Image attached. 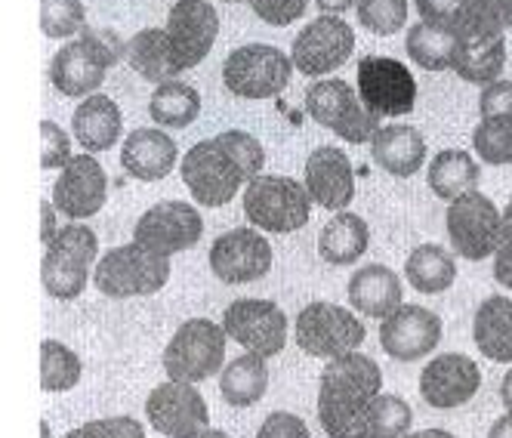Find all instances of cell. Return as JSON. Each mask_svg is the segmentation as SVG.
Masks as SVG:
<instances>
[{
    "label": "cell",
    "instance_id": "1",
    "mask_svg": "<svg viewBox=\"0 0 512 438\" xmlns=\"http://www.w3.org/2000/svg\"><path fill=\"white\" fill-rule=\"evenodd\" d=\"M377 361L352 352L327 361L318 383V420L327 438H368V417L383 395Z\"/></svg>",
    "mask_w": 512,
    "mask_h": 438
},
{
    "label": "cell",
    "instance_id": "2",
    "mask_svg": "<svg viewBox=\"0 0 512 438\" xmlns=\"http://www.w3.org/2000/svg\"><path fill=\"white\" fill-rule=\"evenodd\" d=\"M244 216L263 232H297L312 216V195L306 182L278 173H260L244 189Z\"/></svg>",
    "mask_w": 512,
    "mask_h": 438
},
{
    "label": "cell",
    "instance_id": "3",
    "mask_svg": "<svg viewBox=\"0 0 512 438\" xmlns=\"http://www.w3.org/2000/svg\"><path fill=\"white\" fill-rule=\"evenodd\" d=\"M127 47H121L112 34L102 31H81L78 41H68L50 62V81L62 96H93L102 81L105 71L112 68Z\"/></svg>",
    "mask_w": 512,
    "mask_h": 438
},
{
    "label": "cell",
    "instance_id": "4",
    "mask_svg": "<svg viewBox=\"0 0 512 438\" xmlns=\"http://www.w3.org/2000/svg\"><path fill=\"white\" fill-rule=\"evenodd\" d=\"M226 364V331L210 318H189L164 349V371L173 383H204L223 374Z\"/></svg>",
    "mask_w": 512,
    "mask_h": 438
},
{
    "label": "cell",
    "instance_id": "5",
    "mask_svg": "<svg viewBox=\"0 0 512 438\" xmlns=\"http://www.w3.org/2000/svg\"><path fill=\"white\" fill-rule=\"evenodd\" d=\"M170 260L158 257L142 244H121L105 250V257L93 269V281L105 297L127 300V297H149L167 284Z\"/></svg>",
    "mask_w": 512,
    "mask_h": 438
},
{
    "label": "cell",
    "instance_id": "6",
    "mask_svg": "<svg viewBox=\"0 0 512 438\" xmlns=\"http://www.w3.org/2000/svg\"><path fill=\"white\" fill-rule=\"evenodd\" d=\"M179 173H182V182L189 186L192 198L204 207L229 204L244 182H250L244 167L232 155V149L219 136L195 142L186 152V158H182Z\"/></svg>",
    "mask_w": 512,
    "mask_h": 438
},
{
    "label": "cell",
    "instance_id": "7",
    "mask_svg": "<svg viewBox=\"0 0 512 438\" xmlns=\"http://www.w3.org/2000/svg\"><path fill=\"white\" fill-rule=\"evenodd\" d=\"M99 241L90 226L71 223L59 229V235L47 244L44 263H41V281L53 300H75L84 294L90 266L96 263Z\"/></svg>",
    "mask_w": 512,
    "mask_h": 438
},
{
    "label": "cell",
    "instance_id": "8",
    "mask_svg": "<svg viewBox=\"0 0 512 438\" xmlns=\"http://www.w3.org/2000/svg\"><path fill=\"white\" fill-rule=\"evenodd\" d=\"M294 75V59L272 44H244L223 62V84L241 99H272Z\"/></svg>",
    "mask_w": 512,
    "mask_h": 438
},
{
    "label": "cell",
    "instance_id": "9",
    "mask_svg": "<svg viewBox=\"0 0 512 438\" xmlns=\"http://www.w3.org/2000/svg\"><path fill=\"white\" fill-rule=\"evenodd\" d=\"M306 112L315 124L334 130L340 139L352 145L371 142L380 130V118H374L364 108L361 96L340 78L315 81L306 90Z\"/></svg>",
    "mask_w": 512,
    "mask_h": 438
},
{
    "label": "cell",
    "instance_id": "10",
    "mask_svg": "<svg viewBox=\"0 0 512 438\" xmlns=\"http://www.w3.org/2000/svg\"><path fill=\"white\" fill-rule=\"evenodd\" d=\"M445 226H448L454 253H460L463 260L479 263V260L494 257V250L500 244V232H503V213L488 195L475 189L448 204Z\"/></svg>",
    "mask_w": 512,
    "mask_h": 438
},
{
    "label": "cell",
    "instance_id": "11",
    "mask_svg": "<svg viewBox=\"0 0 512 438\" xmlns=\"http://www.w3.org/2000/svg\"><path fill=\"white\" fill-rule=\"evenodd\" d=\"M358 96L374 118H401L414 112L417 81L392 56H364L358 62Z\"/></svg>",
    "mask_w": 512,
    "mask_h": 438
},
{
    "label": "cell",
    "instance_id": "12",
    "mask_svg": "<svg viewBox=\"0 0 512 438\" xmlns=\"http://www.w3.org/2000/svg\"><path fill=\"white\" fill-rule=\"evenodd\" d=\"M364 343V324L343 306L309 303L297 315V346L312 358H343Z\"/></svg>",
    "mask_w": 512,
    "mask_h": 438
},
{
    "label": "cell",
    "instance_id": "13",
    "mask_svg": "<svg viewBox=\"0 0 512 438\" xmlns=\"http://www.w3.org/2000/svg\"><path fill=\"white\" fill-rule=\"evenodd\" d=\"M223 331L250 355L275 358L287 346V315L272 300H235L223 312Z\"/></svg>",
    "mask_w": 512,
    "mask_h": 438
},
{
    "label": "cell",
    "instance_id": "14",
    "mask_svg": "<svg viewBox=\"0 0 512 438\" xmlns=\"http://www.w3.org/2000/svg\"><path fill=\"white\" fill-rule=\"evenodd\" d=\"M355 50V31L346 19L340 16H318L294 38L290 47V59L294 68H300L309 78H321L327 71H337L340 65L349 62Z\"/></svg>",
    "mask_w": 512,
    "mask_h": 438
},
{
    "label": "cell",
    "instance_id": "15",
    "mask_svg": "<svg viewBox=\"0 0 512 438\" xmlns=\"http://www.w3.org/2000/svg\"><path fill=\"white\" fill-rule=\"evenodd\" d=\"M204 235V219L198 207L186 201H161L149 207L133 229V241L149 247L158 257H173V253L189 250Z\"/></svg>",
    "mask_w": 512,
    "mask_h": 438
},
{
    "label": "cell",
    "instance_id": "16",
    "mask_svg": "<svg viewBox=\"0 0 512 438\" xmlns=\"http://www.w3.org/2000/svg\"><path fill=\"white\" fill-rule=\"evenodd\" d=\"M145 417L167 438H198L207 432L210 411L204 395L189 383H161L145 401Z\"/></svg>",
    "mask_w": 512,
    "mask_h": 438
},
{
    "label": "cell",
    "instance_id": "17",
    "mask_svg": "<svg viewBox=\"0 0 512 438\" xmlns=\"http://www.w3.org/2000/svg\"><path fill=\"white\" fill-rule=\"evenodd\" d=\"M210 269L226 284L260 281L272 269V244L256 229H232L210 244Z\"/></svg>",
    "mask_w": 512,
    "mask_h": 438
},
{
    "label": "cell",
    "instance_id": "18",
    "mask_svg": "<svg viewBox=\"0 0 512 438\" xmlns=\"http://www.w3.org/2000/svg\"><path fill=\"white\" fill-rule=\"evenodd\" d=\"M219 34V13L210 0H176L167 13V38L179 71L204 62Z\"/></svg>",
    "mask_w": 512,
    "mask_h": 438
},
{
    "label": "cell",
    "instance_id": "19",
    "mask_svg": "<svg viewBox=\"0 0 512 438\" xmlns=\"http://www.w3.org/2000/svg\"><path fill=\"white\" fill-rule=\"evenodd\" d=\"M442 343V318L426 306L405 303L380 324V346L395 361H420Z\"/></svg>",
    "mask_w": 512,
    "mask_h": 438
},
{
    "label": "cell",
    "instance_id": "20",
    "mask_svg": "<svg viewBox=\"0 0 512 438\" xmlns=\"http://www.w3.org/2000/svg\"><path fill=\"white\" fill-rule=\"evenodd\" d=\"M479 386H482L479 364L460 352H445L432 358L420 374V395L429 408H438V411L466 405L469 398H475Z\"/></svg>",
    "mask_w": 512,
    "mask_h": 438
},
{
    "label": "cell",
    "instance_id": "21",
    "mask_svg": "<svg viewBox=\"0 0 512 438\" xmlns=\"http://www.w3.org/2000/svg\"><path fill=\"white\" fill-rule=\"evenodd\" d=\"M108 198V176L93 155H75L53 186V204L68 219H90Z\"/></svg>",
    "mask_w": 512,
    "mask_h": 438
},
{
    "label": "cell",
    "instance_id": "22",
    "mask_svg": "<svg viewBox=\"0 0 512 438\" xmlns=\"http://www.w3.org/2000/svg\"><path fill=\"white\" fill-rule=\"evenodd\" d=\"M306 189L324 210H346L355 198L352 161L337 145H318L306 161Z\"/></svg>",
    "mask_w": 512,
    "mask_h": 438
},
{
    "label": "cell",
    "instance_id": "23",
    "mask_svg": "<svg viewBox=\"0 0 512 438\" xmlns=\"http://www.w3.org/2000/svg\"><path fill=\"white\" fill-rule=\"evenodd\" d=\"M179 161V149L176 142L155 127H139L124 139L121 149V164L130 176L142 179V182H158L164 179Z\"/></svg>",
    "mask_w": 512,
    "mask_h": 438
},
{
    "label": "cell",
    "instance_id": "24",
    "mask_svg": "<svg viewBox=\"0 0 512 438\" xmlns=\"http://www.w3.org/2000/svg\"><path fill=\"white\" fill-rule=\"evenodd\" d=\"M401 300H405V287L389 266L371 263L349 278V303L368 318H389L395 309L405 306Z\"/></svg>",
    "mask_w": 512,
    "mask_h": 438
},
{
    "label": "cell",
    "instance_id": "25",
    "mask_svg": "<svg viewBox=\"0 0 512 438\" xmlns=\"http://www.w3.org/2000/svg\"><path fill=\"white\" fill-rule=\"evenodd\" d=\"M371 158L392 176H414L426 164V139L417 127L389 124L371 139Z\"/></svg>",
    "mask_w": 512,
    "mask_h": 438
},
{
    "label": "cell",
    "instance_id": "26",
    "mask_svg": "<svg viewBox=\"0 0 512 438\" xmlns=\"http://www.w3.org/2000/svg\"><path fill=\"white\" fill-rule=\"evenodd\" d=\"M121 108L115 105L112 96L105 93H93L87 99H81V105L71 115V130H75V139L81 142L84 152H105L121 139Z\"/></svg>",
    "mask_w": 512,
    "mask_h": 438
},
{
    "label": "cell",
    "instance_id": "27",
    "mask_svg": "<svg viewBox=\"0 0 512 438\" xmlns=\"http://www.w3.org/2000/svg\"><path fill=\"white\" fill-rule=\"evenodd\" d=\"M127 62L136 71L139 78L152 81V84H170L176 81L182 71L176 65L170 38H167V28H142L136 31L133 38L127 41Z\"/></svg>",
    "mask_w": 512,
    "mask_h": 438
},
{
    "label": "cell",
    "instance_id": "28",
    "mask_svg": "<svg viewBox=\"0 0 512 438\" xmlns=\"http://www.w3.org/2000/svg\"><path fill=\"white\" fill-rule=\"evenodd\" d=\"M472 340L485 358L491 361H512V300L488 297L475 309Z\"/></svg>",
    "mask_w": 512,
    "mask_h": 438
},
{
    "label": "cell",
    "instance_id": "29",
    "mask_svg": "<svg viewBox=\"0 0 512 438\" xmlns=\"http://www.w3.org/2000/svg\"><path fill=\"white\" fill-rule=\"evenodd\" d=\"M503 65H506V41L503 34H491V38H463L451 68L466 84L488 87L500 81Z\"/></svg>",
    "mask_w": 512,
    "mask_h": 438
},
{
    "label": "cell",
    "instance_id": "30",
    "mask_svg": "<svg viewBox=\"0 0 512 438\" xmlns=\"http://www.w3.org/2000/svg\"><path fill=\"white\" fill-rule=\"evenodd\" d=\"M429 179V189L442 198V201H457L466 192L479 189V179H482V167L475 164V158L463 149H445L438 152L426 170Z\"/></svg>",
    "mask_w": 512,
    "mask_h": 438
},
{
    "label": "cell",
    "instance_id": "31",
    "mask_svg": "<svg viewBox=\"0 0 512 438\" xmlns=\"http://www.w3.org/2000/svg\"><path fill=\"white\" fill-rule=\"evenodd\" d=\"M269 389V368H266V358L260 355H238L232 358L223 374H219V392L229 401L232 408H250L256 405Z\"/></svg>",
    "mask_w": 512,
    "mask_h": 438
},
{
    "label": "cell",
    "instance_id": "32",
    "mask_svg": "<svg viewBox=\"0 0 512 438\" xmlns=\"http://www.w3.org/2000/svg\"><path fill=\"white\" fill-rule=\"evenodd\" d=\"M368 223L355 213H337L318 235V253L331 266H349L368 250Z\"/></svg>",
    "mask_w": 512,
    "mask_h": 438
},
{
    "label": "cell",
    "instance_id": "33",
    "mask_svg": "<svg viewBox=\"0 0 512 438\" xmlns=\"http://www.w3.org/2000/svg\"><path fill=\"white\" fill-rule=\"evenodd\" d=\"M405 278L420 294H445L457 281V263L442 244H420L405 263Z\"/></svg>",
    "mask_w": 512,
    "mask_h": 438
},
{
    "label": "cell",
    "instance_id": "34",
    "mask_svg": "<svg viewBox=\"0 0 512 438\" xmlns=\"http://www.w3.org/2000/svg\"><path fill=\"white\" fill-rule=\"evenodd\" d=\"M460 41L463 38L454 28L432 25V22H417L408 31V56L426 71H445V68L454 65Z\"/></svg>",
    "mask_w": 512,
    "mask_h": 438
},
{
    "label": "cell",
    "instance_id": "35",
    "mask_svg": "<svg viewBox=\"0 0 512 438\" xmlns=\"http://www.w3.org/2000/svg\"><path fill=\"white\" fill-rule=\"evenodd\" d=\"M149 115L155 118V124L161 127H189L198 121L201 115V93L186 84V81H170L155 87L152 99H149Z\"/></svg>",
    "mask_w": 512,
    "mask_h": 438
},
{
    "label": "cell",
    "instance_id": "36",
    "mask_svg": "<svg viewBox=\"0 0 512 438\" xmlns=\"http://www.w3.org/2000/svg\"><path fill=\"white\" fill-rule=\"evenodd\" d=\"M84 364L65 343L44 340L41 343V386L44 392H68L81 383Z\"/></svg>",
    "mask_w": 512,
    "mask_h": 438
},
{
    "label": "cell",
    "instance_id": "37",
    "mask_svg": "<svg viewBox=\"0 0 512 438\" xmlns=\"http://www.w3.org/2000/svg\"><path fill=\"white\" fill-rule=\"evenodd\" d=\"M512 25V0H469L460 22V38H491Z\"/></svg>",
    "mask_w": 512,
    "mask_h": 438
},
{
    "label": "cell",
    "instance_id": "38",
    "mask_svg": "<svg viewBox=\"0 0 512 438\" xmlns=\"http://www.w3.org/2000/svg\"><path fill=\"white\" fill-rule=\"evenodd\" d=\"M414 411L405 398L380 395L368 417V438H405L411 432Z\"/></svg>",
    "mask_w": 512,
    "mask_h": 438
},
{
    "label": "cell",
    "instance_id": "39",
    "mask_svg": "<svg viewBox=\"0 0 512 438\" xmlns=\"http://www.w3.org/2000/svg\"><path fill=\"white\" fill-rule=\"evenodd\" d=\"M472 145L485 164H512V121H482L472 130Z\"/></svg>",
    "mask_w": 512,
    "mask_h": 438
},
{
    "label": "cell",
    "instance_id": "40",
    "mask_svg": "<svg viewBox=\"0 0 512 438\" xmlns=\"http://www.w3.org/2000/svg\"><path fill=\"white\" fill-rule=\"evenodd\" d=\"M87 22L81 0H41V28L47 38H71Z\"/></svg>",
    "mask_w": 512,
    "mask_h": 438
},
{
    "label": "cell",
    "instance_id": "41",
    "mask_svg": "<svg viewBox=\"0 0 512 438\" xmlns=\"http://www.w3.org/2000/svg\"><path fill=\"white\" fill-rule=\"evenodd\" d=\"M358 22L374 34H395L408 22V0H358Z\"/></svg>",
    "mask_w": 512,
    "mask_h": 438
},
{
    "label": "cell",
    "instance_id": "42",
    "mask_svg": "<svg viewBox=\"0 0 512 438\" xmlns=\"http://www.w3.org/2000/svg\"><path fill=\"white\" fill-rule=\"evenodd\" d=\"M62 438H145V429L133 417H105L81 423L78 429H68Z\"/></svg>",
    "mask_w": 512,
    "mask_h": 438
},
{
    "label": "cell",
    "instance_id": "43",
    "mask_svg": "<svg viewBox=\"0 0 512 438\" xmlns=\"http://www.w3.org/2000/svg\"><path fill=\"white\" fill-rule=\"evenodd\" d=\"M219 139H223L232 155L238 158V164L244 167L247 179L253 182L256 176L263 173V164H266V152H263V145L256 136L244 133V130H226V133H219Z\"/></svg>",
    "mask_w": 512,
    "mask_h": 438
},
{
    "label": "cell",
    "instance_id": "44",
    "mask_svg": "<svg viewBox=\"0 0 512 438\" xmlns=\"http://www.w3.org/2000/svg\"><path fill=\"white\" fill-rule=\"evenodd\" d=\"M71 155V139L68 133L53 124V121H41V167L44 170H56V167H68Z\"/></svg>",
    "mask_w": 512,
    "mask_h": 438
},
{
    "label": "cell",
    "instance_id": "45",
    "mask_svg": "<svg viewBox=\"0 0 512 438\" xmlns=\"http://www.w3.org/2000/svg\"><path fill=\"white\" fill-rule=\"evenodd\" d=\"M482 121H512V81H494L479 96Z\"/></svg>",
    "mask_w": 512,
    "mask_h": 438
},
{
    "label": "cell",
    "instance_id": "46",
    "mask_svg": "<svg viewBox=\"0 0 512 438\" xmlns=\"http://www.w3.org/2000/svg\"><path fill=\"white\" fill-rule=\"evenodd\" d=\"M247 4L269 25H290L306 13L309 0H247Z\"/></svg>",
    "mask_w": 512,
    "mask_h": 438
},
{
    "label": "cell",
    "instance_id": "47",
    "mask_svg": "<svg viewBox=\"0 0 512 438\" xmlns=\"http://www.w3.org/2000/svg\"><path fill=\"white\" fill-rule=\"evenodd\" d=\"M423 22H432V25H445V28H454L460 31V22H463V13L469 7V0H414Z\"/></svg>",
    "mask_w": 512,
    "mask_h": 438
},
{
    "label": "cell",
    "instance_id": "48",
    "mask_svg": "<svg viewBox=\"0 0 512 438\" xmlns=\"http://www.w3.org/2000/svg\"><path fill=\"white\" fill-rule=\"evenodd\" d=\"M256 438H312V432H309V426L297 414L275 411V414L266 417V423L260 426Z\"/></svg>",
    "mask_w": 512,
    "mask_h": 438
},
{
    "label": "cell",
    "instance_id": "49",
    "mask_svg": "<svg viewBox=\"0 0 512 438\" xmlns=\"http://www.w3.org/2000/svg\"><path fill=\"white\" fill-rule=\"evenodd\" d=\"M494 278L500 287L512 290V223H503L500 244L494 250Z\"/></svg>",
    "mask_w": 512,
    "mask_h": 438
},
{
    "label": "cell",
    "instance_id": "50",
    "mask_svg": "<svg viewBox=\"0 0 512 438\" xmlns=\"http://www.w3.org/2000/svg\"><path fill=\"white\" fill-rule=\"evenodd\" d=\"M41 216H44L41 238H44V244H50V241L59 235V229H56V204H53V201H44V204H41Z\"/></svg>",
    "mask_w": 512,
    "mask_h": 438
},
{
    "label": "cell",
    "instance_id": "51",
    "mask_svg": "<svg viewBox=\"0 0 512 438\" xmlns=\"http://www.w3.org/2000/svg\"><path fill=\"white\" fill-rule=\"evenodd\" d=\"M488 438H512V414L497 417L494 426H491V432H488Z\"/></svg>",
    "mask_w": 512,
    "mask_h": 438
},
{
    "label": "cell",
    "instance_id": "52",
    "mask_svg": "<svg viewBox=\"0 0 512 438\" xmlns=\"http://www.w3.org/2000/svg\"><path fill=\"white\" fill-rule=\"evenodd\" d=\"M315 4L327 13V16H334V13H343L349 10L352 4H358V0H315Z\"/></svg>",
    "mask_w": 512,
    "mask_h": 438
},
{
    "label": "cell",
    "instance_id": "53",
    "mask_svg": "<svg viewBox=\"0 0 512 438\" xmlns=\"http://www.w3.org/2000/svg\"><path fill=\"white\" fill-rule=\"evenodd\" d=\"M405 438H457L448 429H420V432H408Z\"/></svg>",
    "mask_w": 512,
    "mask_h": 438
},
{
    "label": "cell",
    "instance_id": "54",
    "mask_svg": "<svg viewBox=\"0 0 512 438\" xmlns=\"http://www.w3.org/2000/svg\"><path fill=\"white\" fill-rule=\"evenodd\" d=\"M500 401L509 408V414H512V371L503 377V383H500Z\"/></svg>",
    "mask_w": 512,
    "mask_h": 438
},
{
    "label": "cell",
    "instance_id": "55",
    "mask_svg": "<svg viewBox=\"0 0 512 438\" xmlns=\"http://www.w3.org/2000/svg\"><path fill=\"white\" fill-rule=\"evenodd\" d=\"M198 438H229V435H226L223 429H207V432H204V435H198Z\"/></svg>",
    "mask_w": 512,
    "mask_h": 438
},
{
    "label": "cell",
    "instance_id": "56",
    "mask_svg": "<svg viewBox=\"0 0 512 438\" xmlns=\"http://www.w3.org/2000/svg\"><path fill=\"white\" fill-rule=\"evenodd\" d=\"M503 223H512V198H509V204H506V210H503Z\"/></svg>",
    "mask_w": 512,
    "mask_h": 438
},
{
    "label": "cell",
    "instance_id": "57",
    "mask_svg": "<svg viewBox=\"0 0 512 438\" xmlns=\"http://www.w3.org/2000/svg\"><path fill=\"white\" fill-rule=\"evenodd\" d=\"M41 432H44V438H50V426L47 423H41Z\"/></svg>",
    "mask_w": 512,
    "mask_h": 438
},
{
    "label": "cell",
    "instance_id": "58",
    "mask_svg": "<svg viewBox=\"0 0 512 438\" xmlns=\"http://www.w3.org/2000/svg\"><path fill=\"white\" fill-rule=\"evenodd\" d=\"M232 4H235V0H232Z\"/></svg>",
    "mask_w": 512,
    "mask_h": 438
}]
</instances>
